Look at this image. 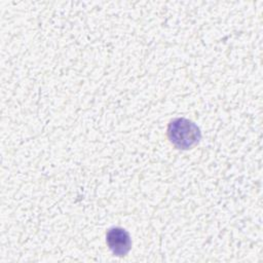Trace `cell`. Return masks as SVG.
Returning a JSON list of instances; mask_svg holds the SVG:
<instances>
[{"label":"cell","mask_w":263,"mask_h":263,"mask_svg":"<svg viewBox=\"0 0 263 263\" xmlns=\"http://www.w3.org/2000/svg\"><path fill=\"white\" fill-rule=\"evenodd\" d=\"M166 133L170 142L177 149L182 150L193 148L201 139L199 127L193 121L184 117H177L171 120Z\"/></svg>","instance_id":"cell-1"},{"label":"cell","mask_w":263,"mask_h":263,"mask_svg":"<svg viewBox=\"0 0 263 263\" xmlns=\"http://www.w3.org/2000/svg\"><path fill=\"white\" fill-rule=\"evenodd\" d=\"M106 242L114 256L124 257L132 249L129 233L122 227H111L106 232Z\"/></svg>","instance_id":"cell-2"}]
</instances>
